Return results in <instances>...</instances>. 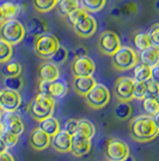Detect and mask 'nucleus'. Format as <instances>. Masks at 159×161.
Here are the masks:
<instances>
[{
    "label": "nucleus",
    "mask_w": 159,
    "mask_h": 161,
    "mask_svg": "<svg viewBox=\"0 0 159 161\" xmlns=\"http://www.w3.org/2000/svg\"><path fill=\"white\" fill-rule=\"evenodd\" d=\"M22 72V65L16 60H8L4 63V66L1 67V75L4 77H13L20 76Z\"/></svg>",
    "instance_id": "nucleus-27"
},
{
    "label": "nucleus",
    "mask_w": 159,
    "mask_h": 161,
    "mask_svg": "<svg viewBox=\"0 0 159 161\" xmlns=\"http://www.w3.org/2000/svg\"><path fill=\"white\" fill-rule=\"evenodd\" d=\"M75 134L83 136V137H86V138H92L96 134V126L87 119H79Z\"/></svg>",
    "instance_id": "nucleus-26"
},
{
    "label": "nucleus",
    "mask_w": 159,
    "mask_h": 161,
    "mask_svg": "<svg viewBox=\"0 0 159 161\" xmlns=\"http://www.w3.org/2000/svg\"><path fill=\"white\" fill-rule=\"evenodd\" d=\"M23 80L20 76H13V77H5L4 78V86L6 89L19 92L23 87Z\"/></svg>",
    "instance_id": "nucleus-35"
},
{
    "label": "nucleus",
    "mask_w": 159,
    "mask_h": 161,
    "mask_svg": "<svg viewBox=\"0 0 159 161\" xmlns=\"http://www.w3.org/2000/svg\"><path fill=\"white\" fill-rule=\"evenodd\" d=\"M153 120H154V123H156L157 128L159 129V112H157V113L153 115Z\"/></svg>",
    "instance_id": "nucleus-46"
},
{
    "label": "nucleus",
    "mask_w": 159,
    "mask_h": 161,
    "mask_svg": "<svg viewBox=\"0 0 159 161\" xmlns=\"http://www.w3.org/2000/svg\"><path fill=\"white\" fill-rule=\"evenodd\" d=\"M1 95H3V90H0V103H1Z\"/></svg>",
    "instance_id": "nucleus-51"
},
{
    "label": "nucleus",
    "mask_w": 159,
    "mask_h": 161,
    "mask_svg": "<svg viewBox=\"0 0 159 161\" xmlns=\"http://www.w3.org/2000/svg\"><path fill=\"white\" fill-rule=\"evenodd\" d=\"M146 87H147V94H146V96L157 97L159 95V84L157 82H154L152 78L146 80Z\"/></svg>",
    "instance_id": "nucleus-41"
},
{
    "label": "nucleus",
    "mask_w": 159,
    "mask_h": 161,
    "mask_svg": "<svg viewBox=\"0 0 159 161\" xmlns=\"http://www.w3.org/2000/svg\"><path fill=\"white\" fill-rule=\"evenodd\" d=\"M1 6V10H3V14L5 16V19H12V18H16L17 14H19L20 7L18 4L16 3H12V1H4L0 4Z\"/></svg>",
    "instance_id": "nucleus-28"
},
{
    "label": "nucleus",
    "mask_w": 159,
    "mask_h": 161,
    "mask_svg": "<svg viewBox=\"0 0 159 161\" xmlns=\"http://www.w3.org/2000/svg\"><path fill=\"white\" fill-rule=\"evenodd\" d=\"M73 31L77 34L80 37H91L93 34L97 30V20L95 19L91 14H85L79 20H77L72 25Z\"/></svg>",
    "instance_id": "nucleus-11"
},
{
    "label": "nucleus",
    "mask_w": 159,
    "mask_h": 161,
    "mask_svg": "<svg viewBox=\"0 0 159 161\" xmlns=\"http://www.w3.org/2000/svg\"><path fill=\"white\" fill-rule=\"evenodd\" d=\"M84 97L87 106H90L93 109H100L105 107L108 102L110 101V92L104 84L97 83Z\"/></svg>",
    "instance_id": "nucleus-7"
},
{
    "label": "nucleus",
    "mask_w": 159,
    "mask_h": 161,
    "mask_svg": "<svg viewBox=\"0 0 159 161\" xmlns=\"http://www.w3.org/2000/svg\"><path fill=\"white\" fill-rule=\"evenodd\" d=\"M106 4V0H81V6L87 12H100Z\"/></svg>",
    "instance_id": "nucleus-33"
},
{
    "label": "nucleus",
    "mask_w": 159,
    "mask_h": 161,
    "mask_svg": "<svg viewBox=\"0 0 159 161\" xmlns=\"http://www.w3.org/2000/svg\"><path fill=\"white\" fill-rule=\"evenodd\" d=\"M134 78L131 77H119L115 80L114 86V93L119 101H126L129 102L134 99L133 96V89H134Z\"/></svg>",
    "instance_id": "nucleus-10"
},
{
    "label": "nucleus",
    "mask_w": 159,
    "mask_h": 161,
    "mask_svg": "<svg viewBox=\"0 0 159 161\" xmlns=\"http://www.w3.org/2000/svg\"><path fill=\"white\" fill-rule=\"evenodd\" d=\"M5 16H4V14H3V10H1V6H0V24L1 23H4L5 22Z\"/></svg>",
    "instance_id": "nucleus-48"
},
{
    "label": "nucleus",
    "mask_w": 159,
    "mask_h": 161,
    "mask_svg": "<svg viewBox=\"0 0 159 161\" xmlns=\"http://www.w3.org/2000/svg\"><path fill=\"white\" fill-rule=\"evenodd\" d=\"M97 47L100 53L113 57L121 47V40L116 33L105 30V31L100 33L98 41H97Z\"/></svg>",
    "instance_id": "nucleus-8"
},
{
    "label": "nucleus",
    "mask_w": 159,
    "mask_h": 161,
    "mask_svg": "<svg viewBox=\"0 0 159 161\" xmlns=\"http://www.w3.org/2000/svg\"><path fill=\"white\" fill-rule=\"evenodd\" d=\"M38 90H40V93L50 95L55 100H60V99L65 97L66 94L68 93V86H67L65 80H60V78L53 80V82L40 80Z\"/></svg>",
    "instance_id": "nucleus-9"
},
{
    "label": "nucleus",
    "mask_w": 159,
    "mask_h": 161,
    "mask_svg": "<svg viewBox=\"0 0 159 161\" xmlns=\"http://www.w3.org/2000/svg\"><path fill=\"white\" fill-rule=\"evenodd\" d=\"M129 132L134 141L150 142L153 141L159 135V129L157 128L153 117L145 114L133 118L129 123Z\"/></svg>",
    "instance_id": "nucleus-1"
},
{
    "label": "nucleus",
    "mask_w": 159,
    "mask_h": 161,
    "mask_svg": "<svg viewBox=\"0 0 159 161\" xmlns=\"http://www.w3.org/2000/svg\"><path fill=\"white\" fill-rule=\"evenodd\" d=\"M12 45L0 37V63H6L12 57Z\"/></svg>",
    "instance_id": "nucleus-34"
},
{
    "label": "nucleus",
    "mask_w": 159,
    "mask_h": 161,
    "mask_svg": "<svg viewBox=\"0 0 159 161\" xmlns=\"http://www.w3.org/2000/svg\"><path fill=\"white\" fill-rule=\"evenodd\" d=\"M95 71H96V64L90 57L83 55L74 58L72 63V74L74 77L92 76Z\"/></svg>",
    "instance_id": "nucleus-12"
},
{
    "label": "nucleus",
    "mask_w": 159,
    "mask_h": 161,
    "mask_svg": "<svg viewBox=\"0 0 159 161\" xmlns=\"http://www.w3.org/2000/svg\"><path fill=\"white\" fill-rule=\"evenodd\" d=\"M22 103V97L18 92L16 90H10V89H4L3 95H1V103L0 108L5 112V113H12L16 112L19 108Z\"/></svg>",
    "instance_id": "nucleus-13"
},
{
    "label": "nucleus",
    "mask_w": 159,
    "mask_h": 161,
    "mask_svg": "<svg viewBox=\"0 0 159 161\" xmlns=\"http://www.w3.org/2000/svg\"><path fill=\"white\" fill-rule=\"evenodd\" d=\"M157 100H158V102H159V95L157 96Z\"/></svg>",
    "instance_id": "nucleus-53"
},
{
    "label": "nucleus",
    "mask_w": 159,
    "mask_h": 161,
    "mask_svg": "<svg viewBox=\"0 0 159 161\" xmlns=\"http://www.w3.org/2000/svg\"><path fill=\"white\" fill-rule=\"evenodd\" d=\"M115 117L120 120H126L128 118H131L132 115V106L129 105V102L126 101H120V103L115 107Z\"/></svg>",
    "instance_id": "nucleus-29"
},
{
    "label": "nucleus",
    "mask_w": 159,
    "mask_h": 161,
    "mask_svg": "<svg viewBox=\"0 0 159 161\" xmlns=\"http://www.w3.org/2000/svg\"><path fill=\"white\" fill-rule=\"evenodd\" d=\"M0 161H14V158L7 150L0 153Z\"/></svg>",
    "instance_id": "nucleus-44"
},
{
    "label": "nucleus",
    "mask_w": 159,
    "mask_h": 161,
    "mask_svg": "<svg viewBox=\"0 0 159 161\" xmlns=\"http://www.w3.org/2000/svg\"><path fill=\"white\" fill-rule=\"evenodd\" d=\"M67 58H68V51L65 47L60 46L58 48V51L53 54V57L49 60L55 63V64H62V63H65L67 60Z\"/></svg>",
    "instance_id": "nucleus-38"
},
{
    "label": "nucleus",
    "mask_w": 159,
    "mask_h": 161,
    "mask_svg": "<svg viewBox=\"0 0 159 161\" xmlns=\"http://www.w3.org/2000/svg\"><path fill=\"white\" fill-rule=\"evenodd\" d=\"M60 78V71L58 64L53 61H44L38 67V80L53 82V80Z\"/></svg>",
    "instance_id": "nucleus-18"
},
{
    "label": "nucleus",
    "mask_w": 159,
    "mask_h": 161,
    "mask_svg": "<svg viewBox=\"0 0 159 161\" xmlns=\"http://www.w3.org/2000/svg\"><path fill=\"white\" fill-rule=\"evenodd\" d=\"M85 14H87V11L84 8V7H78L77 10H74L72 14H69L68 16H67V22L71 24V25H73L77 20H79L83 16H85Z\"/></svg>",
    "instance_id": "nucleus-40"
},
{
    "label": "nucleus",
    "mask_w": 159,
    "mask_h": 161,
    "mask_svg": "<svg viewBox=\"0 0 159 161\" xmlns=\"http://www.w3.org/2000/svg\"><path fill=\"white\" fill-rule=\"evenodd\" d=\"M139 60V54L135 52V49L121 46L119 51L113 55V66L117 71H128L132 70Z\"/></svg>",
    "instance_id": "nucleus-5"
},
{
    "label": "nucleus",
    "mask_w": 159,
    "mask_h": 161,
    "mask_svg": "<svg viewBox=\"0 0 159 161\" xmlns=\"http://www.w3.org/2000/svg\"><path fill=\"white\" fill-rule=\"evenodd\" d=\"M5 150H7V148H6V146L4 144L3 140L0 138V153H3V152H5Z\"/></svg>",
    "instance_id": "nucleus-47"
},
{
    "label": "nucleus",
    "mask_w": 159,
    "mask_h": 161,
    "mask_svg": "<svg viewBox=\"0 0 159 161\" xmlns=\"http://www.w3.org/2000/svg\"><path fill=\"white\" fill-rule=\"evenodd\" d=\"M29 143L35 150H44L52 144V137L42 129L35 128L29 135Z\"/></svg>",
    "instance_id": "nucleus-14"
},
{
    "label": "nucleus",
    "mask_w": 159,
    "mask_h": 161,
    "mask_svg": "<svg viewBox=\"0 0 159 161\" xmlns=\"http://www.w3.org/2000/svg\"><path fill=\"white\" fill-rule=\"evenodd\" d=\"M151 75H152V67L141 63V61L133 67V78H134V80L146 82V80L151 78Z\"/></svg>",
    "instance_id": "nucleus-25"
},
{
    "label": "nucleus",
    "mask_w": 159,
    "mask_h": 161,
    "mask_svg": "<svg viewBox=\"0 0 159 161\" xmlns=\"http://www.w3.org/2000/svg\"><path fill=\"white\" fill-rule=\"evenodd\" d=\"M0 138L3 140L4 142V144L6 146L7 149H10V148H13L17 143H18V138H19V136L16 134H12V132H10V131H7L5 130L3 135L0 136Z\"/></svg>",
    "instance_id": "nucleus-37"
},
{
    "label": "nucleus",
    "mask_w": 159,
    "mask_h": 161,
    "mask_svg": "<svg viewBox=\"0 0 159 161\" xmlns=\"http://www.w3.org/2000/svg\"><path fill=\"white\" fill-rule=\"evenodd\" d=\"M123 161H135V160H134V158H133V156H131V155H129V156H128L127 159H125Z\"/></svg>",
    "instance_id": "nucleus-49"
},
{
    "label": "nucleus",
    "mask_w": 159,
    "mask_h": 161,
    "mask_svg": "<svg viewBox=\"0 0 159 161\" xmlns=\"http://www.w3.org/2000/svg\"><path fill=\"white\" fill-rule=\"evenodd\" d=\"M77 126H78V119H73L72 118V119H68V120L65 123L64 130L73 136V135L77 132Z\"/></svg>",
    "instance_id": "nucleus-42"
},
{
    "label": "nucleus",
    "mask_w": 159,
    "mask_h": 161,
    "mask_svg": "<svg viewBox=\"0 0 159 161\" xmlns=\"http://www.w3.org/2000/svg\"><path fill=\"white\" fill-rule=\"evenodd\" d=\"M55 99L44 93H38L28 106V112L35 120L40 121L53 114Z\"/></svg>",
    "instance_id": "nucleus-2"
},
{
    "label": "nucleus",
    "mask_w": 159,
    "mask_h": 161,
    "mask_svg": "<svg viewBox=\"0 0 159 161\" xmlns=\"http://www.w3.org/2000/svg\"><path fill=\"white\" fill-rule=\"evenodd\" d=\"M151 78L159 84V64L152 67V75H151Z\"/></svg>",
    "instance_id": "nucleus-43"
},
{
    "label": "nucleus",
    "mask_w": 159,
    "mask_h": 161,
    "mask_svg": "<svg viewBox=\"0 0 159 161\" xmlns=\"http://www.w3.org/2000/svg\"><path fill=\"white\" fill-rule=\"evenodd\" d=\"M58 0H33V5L37 12H49L56 7Z\"/></svg>",
    "instance_id": "nucleus-32"
},
{
    "label": "nucleus",
    "mask_w": 159,
    "mask_h": 161,
    "mask_svg": "<svg viewBox=\"0 0 159 161\" xmlns=\"http://www.w3.org/2000/svg\"><path fill=\"white\" fill-rule=\"evenodd\" d=\"M78 7H80L79 0H58L56 3V11L61 17H67Z\"/></svg>",
    "instance_id": "nucleus-23"
},
{
    "label": "nucleus",
    "mask_w": 159,
    "mask_h": 161,
    "mask_svg": "<svg viewBox=\"0 0 159 161\" xmlns=\"http://www.w3.org/2000/svg\"><path fill=\"white\" fill-rule=\"evenodd\" d=\"M96 84H97V82L92 76L74 77V80H73V88H74L75 93L81 96H85Z\"/></svg>",
    "instance_id": "nucleus-19"
},
{
    "label": "nucleus",
    "mask_w": 159,
    "mask_h": 161,
    "mask_svg": "<svg viewBox=\"0 0 159 161\" xmlns=\"http://www.w3.org/2000/svg\"><path fill=\"white\" fill-rule=\"evenodd\" d=\"M139 58L140 61L146 64V65H148L151 67L156 66V65L159 64V49L151 46V47H148L145 51L140 52Z\"/></svg>",
    "instance_id": "nucleus-22"
},
{
    "label": "nucleus",
    "mask_w": 159,
    "mask_h": 161,
    "mask_svg": "<svg viewBox=\"0 0 159 161\" xmlns=\"http://www.w3.org/2000/svg\"><path fill=\"white\" fill-rule=\"evenodd\" d=\"M138 10L139 7L136 5V3H134L133 0H126L121 3L117 8H115V11H113V14L123 16V17H133L138 14Z\"/></svg>",
    "instance_id": "nucleus-21"
},
{
    "label": "nucleus",
    "mask_w": 159,
    "mask_h": 161,
    "mask_svg": "<svg viewBox=\"0 0 159 161\" xmlns=\"http://www.w3.org/2000/svg\"><path fill=\"white\" fill-rule=\"evenodd\" d=\"M1 123L4 124L5 130L12 132V134L20 136V135L24 132V123L22 121L19 115L16 114V112L5 113V115L1 119Z\"/></svg>",
    "instance_id": "nucleus-15"
},
{
    "label": "nucleus",
    "mask_w": 159,
    "mask_h": 161,
    "mask_svg": "<svg viewBox=\"0 0 159 161\" xmlns=\"http://www.w3.org/2000/svg\"><path fill=\"white\" fill-rule=\"evenodd\" d=\"M86 53H87L86 48H84V47H78L74 52H73V54H74V57H75V58H78V57H83V55H86Z\"/></svg>",
    "instance_id": "nucleus-45"
},
{
    "label": "nucleus",
    "mask_w": 159,
    "mask_h": 161,
    "mask_svg": "<svg viewBox=\"0 0 159 161\" xmlns=\"http://www.w3.org/2000/svg\"><path fill=\"white\" fill-rule=\"evenodd\" d=\"M104 155L108 161H123L131 155L129 147L120 138H109L105 143Z\"/></svg>",
    "instance_id": "nucleus-6"
},
{
    "label": "nucleus",
    "mask_w": 159,
    "mask_h": 161,
    "mask_svg": "<svg viewBox=\"0 0 159 161\" xmlns=\"http://www.w3.org/2000/svg\"><path fill=\"white\" fill-rule=\"evenodd\" d=\"M156 8L159 11V0H156Z\"/></svg>",
    "instance_id": "nucleus-50"
},
{
    "label": "nucleus",
    "mask_w": 159,
    "mask_h": 161,
    "mask_svg": "<svg viewBox=\"0 0 159 161\" xmlns=\"http://www.w3.org/2000/svg\"><path fill=\"white\" fill-rule=\"evenodd\" d=\"M1 109V108H0ZM1 118H3V114H1V111H0V120H1Z\"/></svg>",
    "instance_id": "nucleus-52"
},
{
    "label": "nucleus",
    "mask_w": 159,
    "mask_h": 161,
    "mask_svg": "<svg viewBox=\"0 0 159 161\" xmlns=\"http://www.w3.org/2000/svg\"><path fill=\"white\" fill-rule=\"evenodd\" d=\"M142 108L146 112V114L153 117L157 112H159V102L157 100V97L146 96L145 99L142 100Z\"/></svg>",
    "instance_id": "nucleus-31"
},
{
    "label": "nucleus",
    "mask_w": 159,
    "mask_h": 161,
    "mask_svg": "<svg viewBox=\"0 0 159 161\" xmlns=\"http://www.w3.org/2000/svg\"><path fill=\"white\" fill-rule=\"evenodd\" d=\"M91 150V138H86L79 135L72 136V146H71V153L77 158L86 155Z\"/></svg>",
    "instance_id": "nucleus-17"
},
{
    "label": "nucleus",
    "mask_w": 159,
    "mask_h": 161,
    "mask_svg": "<svg viewBox=\"0 0 159 161\" xmlns=\"http://www.w3.org/2000/svg\"><path fill=\"white\" fill-rule=\"evenodd\" d=\"M52 146L59 153H68L71 152L72 146V135L65 130H60L58 134L52 137Z\"/></svg>",
    "instance_id": "nucleus-16"
},
{
    "label": "nucleus",
    "mask_w": 159,
    "mask_h": 161,
    "mask_svg": "<svg viewBox=\"0 0 159 161\" xmlns=\"http://www.w3.org/2000/svg\"><path fill=\"white\" fill-rule=\"evenodd\" d=\"M38 128L42 129L44 132L49 135L50 137H53L55 135L59 132L60 130V123L56 118L54 117H48L46 119H42V120L38 121Z\"/></svg>",
    "instance_id": "nucleus-24"
},
{
    "label": "nucleus",
    "mask_w": 159,
    "mask_h": 161,
    "mask_svg": "<svg viewBox=\"0 0 159 161\" xmlns=\"http://www.w3.org/2000/svg\"><path fill=\"white\" fill-rule=\"evenodd\" d=\"M59 47L60 42L58 37L53 34L46 33L37 37V40L33 45V52L41 59L49 60Z\"/></svg>",
    "instance_id": "nucleus-4"
},
{
    "label": "nucleus",
    "mask_w": 159,
    "mask_h": 161,
    "mask_svg": "<svg viewBox=\"0 0 159 161\" xmlns=\"http://www.w3.org/2000/svg\"><path fill=\"white\" fill-rule=\"evenodd\" d=\"M148 36L151 39V43L153 47L159 49V23L153 24L148 30Z\"/></svg>",
    "instance_id": "nucleus-39"
},
{
    "label": "nucleus",
    "mask_w": 159,
    "mask_h": 161,
    "mask_svg": "<svg viewBox=\"0 0 159 161\" xmlns=\"http://www.w3.org/2000/svg\"><path fill=\"white\" fill-rule=\"evenodd\" d=\"M147 94V87H146V82H139L135 80L134 82V89H133V96L135 100H144Z\"/></svg>",
    "instance_id": "nucleus-36"
},
{
    "label": "nucleus",
    "mask_w": 159,
    "mask_h": 161,
    "mask_svg": "<svg viewBox=\"0 0 159 161\" xmlns=\"http://www.w3.org/2000/svg\"><path fill=\"white\" fill-rule=\"evenodd\" d=\"M27 29L18 19H7L0 24V37L8 43L18 45L25 39Z\"/></svg>",
    "instance_id": "nucleus-3"
},
{
    "label": "nucleus",
    "mask_w": 159,
    "mask_h": 161,
    "mask_svg": "<svg viewBox=\"0 0 159 161\" xmlns=\"http://www.w3.org/2000/svg\"><path fill=\"white\" fill-rule=\"evenodd\" d=\"M133 41H134V46H135V48H136L139 52H142V51H145V49H147L148 47L152 46L151 39H150V36H148V33L135 34L134 40Z\"/></svg>",
    "instance_id": "nucleus-30"
},
{
    "label": "nucleus",
    "mask_w": 159,
    "mask_h": 161,
    "mask_svg": "<svg viewBox=\"0 0 159 161\" xmlns=\"http://www.w3.org/2000/svg\"><path fill=\"white\" fill-rule=\"evenodd\" d=\"M25 29H27L28 35H33V36L38 37L41 35L48 33V24H47V22L38 17H33L28 20Z\"/></svg>",
    "instance_id": "nucleus-20"
}]
</instances>
